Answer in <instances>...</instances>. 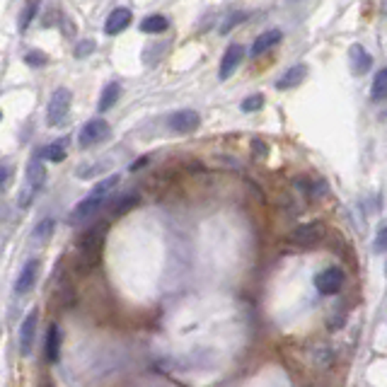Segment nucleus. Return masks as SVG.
Segmentation results:
<instances>
[{"mask_svg":"<svg viewBox=\"0 0 387 387\" xmlns=\"http://www.w3.org/2000/svg\"><path fill=\"white\" fill-rule=\"evenodd\" d=\"M34 10H36V8H34V5H30L25 12H22V15H25V17H22V30H25V27H27V22H30L32 17H34Z\"/></svg>","mask_w":387,"mask_h":387,"instance_id":"30","label":"nucleus"},{"mask_svg":"<svg viewBox=\"0 0 387 387\" xmlns=\"http://www.w3.org/2000/svg\"><path fill=\"white\" fill-rule=\"evenodd\" d=\"M385 274H387V266H385Z\"/></svg>","mask_w":387,"mask_h":387,"instance_id":"34","label":"nucleus"},{"mask_svg":"<svg viewBox=\"0 0 387 387\" xmlns=\"http://www.w3.org/2000/svg\"><path fill=\"white\" fill-rule=\"evenodd\" d=\"M25 61L30 66H46V56H41V51H30L25 56Z\"/></svg>","mask_w":387,"mask_h":387,"instance_id":"29","label":"nucleus"},{"mask_svg":"<svg viewBox=\"0 0 387 387\" xmlns=\"http://www.w3.org/2000/svg\"><path fill=\"white\" fill-rule=\"evenodd\" d=\"M104 245V225H95V228L85 230L78 239V264L90 269L97 259Z\"/></svg>","mask_w":387,"mask_h":387,"instance_id":"3","label":"nucleus"},{"mask_svg":"<svg viewBox=\"0 0 387 387\" xmlns=\"http://www.w3.org/2000/svg\"><path fill=\"white\" fill-rule=\"evenodd\" d=\"M169 30V20L165 15H148L141 22V32L145 34H163Z\"/></svg>","mask_w":387,"mask_h":387,"instance_id":"18","label":"nucleus"},{"mask_svg":"<svg viewBox=\"0 0 387 387\" xmlns=\"http://www.w3.org/2000/svg\"><path fill=\"white\" fill-rule=\"evenodd\" d=\"M281 39H283V32H281V30H266V32H261V34L255 39V44H252L250 54H252V56H261V54H266L269 49H274V46L279 44Z\"/></svg>","mask_w":387,"mask_h":387,"instance_id":"14","label":"nucleus"},{"mask_svg":"<svg viewBox=\"0 0 387 387\" xmlns=\"http://www.w3.org/2000/svg\"><path fill=\"white\" fill-rule=\"evenodd\" d=\"M46 184V167L41 163V158H32L27 165V174H25V184L20 189V196H17V204L20 209H30L34 204V199L41 194Z\"/></svg>","mask_w":387,"mask_h":387,"instance_id":"2","label":"nucleus"},{"mask_svg":"<svg viewBox=\"0 0 387 387\" xmlns=\"http://www.w3.org/2000/svg\"><path fill=\"white\" fill-rule=\"evenodd\" d=\"M36 327H39V312L32 310L30 315L22 320L20 325V336H17V342H20V353L22 356H32L34 351V342H36Z\"/></svg>","mask_w":387,"mask_h":387,"instance_id":"8","label":"nucleus"},{"mask_svg":"<svg viewBox=\"0 0 387 387\" xmlns=\"http://www.w3.org/2000/svg\"><path fill=\"white\" fill-rule=\"evenodd\" d=\"M109 138V124L104 119H90L85 126L78 133V143L80 148H92V145H99L102 141Z\"/></svg>","mask_w":387,"mask_h":387,"instance_id":"5","label":"nucleus"},{"mask_svg":"<svg viewBox=\"0 0 387 387\" xmlns=\"http://www.w3.org/2000/svg\"><path fill=\"white\" fill-rule=\"evenodd\" d=\"M264 107V95H250L242 99V112H259V109Z\"/></svg>","mask_w":387,"mask_h":387,"instance_id":"24","label":"nucleus"},{"mask_svg":"<svg viewBox=\"0 0 387 387\" xmlns=\"http://www.w3.org/2000/svg\"><path fill=\"white\" fill-rule=\"evenodd\" d=\"M12 174H15V163H12L10 158H3L0 160V194L10 187Z\"/></svg>","mask_w":387,"mask_h":387,"instance_id":"23","label":"nucleus"},{"mask_svg":"<svg viewBox=\"0 0 387 387\" xmlns=\"http://www.w3.org/2000/svg\"><path fill=\"white\" fill-rule=\"evenodd\" d=\"M71 104H73V92L68 87H58L51 95V99H49V107H46V121H49V126H61L68 119Z\"/></svg>","mask_w":387,"mask_h":387,"instance_id":"4","label":"nucleus"},{"mask_svg":"<svg viewBox=\"0 0 387 387\" xmlns=\"http://www.w3.org/2000/svg\"><path fill=\"white\" fill-rule=\"evenodd\" d=\"M247 20V15L245 12H233V15L228 17V20L223 22V27H220V32H223V34H228L230 30H233L235 25H239V22H245Z\"/></svg>","mask_w":387,"mask_h":387,"instance_id":"26","label":"nucleus"},{"mask_svg":"<svg viewBox=\"0 0 387 387\" xmlns=\"http://www.w3.org/2000/svg\"><path fill=\"white\" fill-rule=\"evenodd\" d=\"M344 285V271L339 266H327L320 274L315 276V288L320 290L322 296H334L339 293Z\"/></svg>","mask_w":387,"mask_h":387,"instance_id":"7","label":"nucleus"},{"mask_svg":"<svg viewBox=\"0 0 387 387\" xmlns=\"http://www.w3.org/2000/svg\"><path fill=\"white\" fill-rule=\"evenodd\" d=\"M0 119H3V112H0Z\"/></svg>","mask_w":387,"mask_h":387,"instance_id":"33","label":"nucleus"},{"mask_svg":"<svg viewBox=\"0 0 387 387\" xmlns=\"http://www.w3.org/2000/svg\"><path fill=\"white\" fill-rule=\"evenodd\" d=\"M305 75H307V66H305V63L290 66L288 71H285L283 75L276 80V87H279V90H290V87H298L303 80H305Z\"/></svg>","mask_w":387,"mask_h":387,"instance_id":"15","label":"nucleus"},{"mask_svg":"<svg viewBox=\"0 0 387 387\" xmlns=\"http://www.w3.org/2000/svg\"><path fill=\"white\" fill-rule=\"evenodd\" d=\"M39 158L49 160V163H63V160H66V145H63L61 141L51 143V145H46V148H41Z\"/></svg>","mask_w":387,"mask_h":387,"instance_id":"22","label":"nucleus"},{"mask_svg":"<svg viewBox=\"0 0 387 387\" xmlns=\"http://www.w3.org/2000/svg\"><path fill=\"white\" fill-rule=\"evenodd\" d=\"M371 99L373 102H382L387 99V68H380L373 78V87H371Z\"/></svg>","mask_w":387,"mask_h":387,"instance_id":"19","label":"nucleus"},{"mask_svg":"<svg viewBox=\"0 0 387 387\" xmlns=\"http://www.w3.org/2000/svg\"><path fill=\"white\" fill-rule=\"evenodd\" d=\"M131 20H133V15L128 8H117V10H112V15L107 17V22H104V32H107L109 36L121 34V32L131 25Z\"/></svg>","mask_w":387,"mask_h":387,"instance_id":"13","label":"nucleus"},{"mask_svg":"<svg viewBox=\"0 0 387 387\" xmlns=\"http://www.w3.org/2000/svg\"><path fill=\"white\" fill-rule=\"evenodd\" d=\"M95 49H97L95 41H90V39H87V41H80V44L75 46V56H78V58H85V56H90V54L95 51Z\"/></svg>","mask_w":387,"mask_h":387,"instance_id":"27","label":"nucleus"},{"mask_svg":"<svg viewBox=\"0 0 387 387\" xmlns=\"http://www.w3.org/2000/svg\"><path fill=\"white\" fill-rule=\"evenodd\" d=\"M322 237H325V225H322L320 220L303 223L290 233V242L298 247H315L322 242Z\"/></svg>","mask_w":387,"mask_h":387,"instance_id":"6","label":"nucleus"},{"mask_svg":"<svg viewBox=\"0 0 387 387\" xmlns=\"http://www.w3.org/2000/svg\"><path fill=\"white\" fill-rule=\"evenodd\" d=\"M375 252H387V225H382L375 235Z\"/></svg>","mask_w":387,"mask_h":387,"instance_id":"28","label":"nucleus"},{"mask_svg":"<svg viewBox=\"0 0 387 387\" xmlns=\"http://www.w3.org/2000/svg\"><path fill=\"white\" fill-rule=\"evenodd\" d=\"M167 126L172 128L174 133H194L201 126V117H199V112H194V109H179V112H174L172 117L167 119Z\"/></svg>","mask_w":387,"mask_h":387,"instance_id":"9","label":"nucleus"},{"mask_svg":"<svg viewBox=\"0 0 387 387\" xmlns=\"http://www.w3.org/2000/svg\"><path fill=\"white\" fill-rule=\"evenodd\" d=\"M54 230H56V220H54V218L39 220V223H36V228H34V233H32V239H34V242H39V245H44L46 239L54 235Z\"/></svg>","mask_w":387,"mask_h":387,"instance_id":"21","label":"nucleus"},{"mask_svg":"<svg viewBox=\"0 0 387 387\" xmlns=\"http://www.w3.org/2000/svg\"><path fill=\"white\" fill-rule=\"evenodd\" d=\"M349 63H351L353 75H366L373 66V56L361 44H351V49H349Z\"/></svg>","mask_w":387,"mask_h":387,"instance_id":"12","label":"nucleus"},{"mask_svg":"<svg viewBox=\"0 0 387 387\" xmlns=\"http://www.w3.org/2000/svg\"><path fill=\"white\" fill-rule=\"evenodd\" d=\"M252 148H255V150H257V155H261V158H264L266 150H269L261 141H252Z\"/></svg>","mask_w":387,"mask_h":387,"instance_id":"31","label":"nucleus"},{"mask_svg":"<svg viewBox=\"0 0 387 387\" xmlns=\"http://www.w3.org/2000/svg\"><path fill=\"white\" fill-rule=\"evenodd\" d=\"M39 269H41L39 259H30L25 266H22L20 274H17V279H15V293L17 296H27V293L34 288L36 281H39Z\"/></svg>","mask_w":387,"mask_h":387,"instance_id":"10","label":"nucleus"},{"mask_svg":"<svg viewBox=\"0 0 387 387\" xmlns=\"http://www.w3.org/2000/svg\"><path fill=\"white\" fill-rule=\"evenodd\" d=\"M119 97H121V85H119V82H109V85L104 87L102 97H99L97 109H99V112H109V109L119 102Z\"/></svg>","mask_w":387,"mask_h":387,"instance_id":"17","label":"nucleus"},{"mask_svg":"<svg viewBox=\"0 0 387 387\" xmlns=\"http://www.w3.org/2000/svg\"><path fill=\"white\" fill-rule=\"evenodd\" d=\"M138 201H141V196H138L136 191H133V194H124V196H119V199L114 201L112 215H114V218H119V215L128 213V211H131L133 206H138Z\"/></svg>","mask_w":387,"mask_h":387,"instance_id":"20","label":"nucleus"},{"mask_svg":"<svg viewBox=\"0 0 387 387\" xmlns=\"http://www.w3.org/2000/svg\"><path fill=\"white\" fill-rule=\"evenodd\" d=\"M104 167H109V163H95V165H80L78 169V177L80 179H90L92 174H99Z\"/></svg>","mask_w":387,"mask_h":387,"instance_id":"25","label":"nucleus"},{"mask_svg":"<svg viewBox=\"0 0 387 387\" xmlns=\"http://www.w3.org/2000/svg\"><path fill=\"white\" fill-rule=\"evenodd\" d=\"M117 184H119V174H112V177H107V179H102L99 184H95V187H92V191L87 194L85 199H82L80 204L71 211V215H68V223H71V225L90 223V220L104 209V204L109 201V196H112V191H114V187H117Z\"/></svg>","mask_w":387,"mask_h":387,"instance_id":"1","label":"nucleus"},{"mask_svg":"<svg viewBox=\"0 0 387 387\" xmlns=\"http://www.w3.org/2000/svg\"><path fill=\"white\" fill-rule=\"evenodd\" d=\"M150 163V158H141V160H136V163L131 165V172H138V169L143 167V165H148Z\"/></svg>","mask_w":387,"mask_h":387,"instance_id":"32","label":"nucleus"},{"mask_svg":"<svg viewBox=\"0 0 387 387\" xmlns=\"http://www.w3.org/2000/svg\"><path fill=\"white\" fill-rule=\"evenodd\" d=\"M58 356H61V329L58 325H51L46 334V361L56 363Z\"/></svg>","mask_w":387,"mask_h":387,"instance_id":"16","label":"nucleus"},{"mask_svg":"<svg viewBox=\"0 0 387 387\" xmlns=\"http://www.w3.org/2000/svg\"><path fill=\"white\" fill-rule=\"evenodd\" d=\"M242 58H245V46H242V44H230L228 51L223 54V61H220V71H218L220 80H228V78L239 68Z\"/></svg>","mask_w":387,"mask_h":387,"instance_id":"11","label":"nucleus"}]
</instances>
